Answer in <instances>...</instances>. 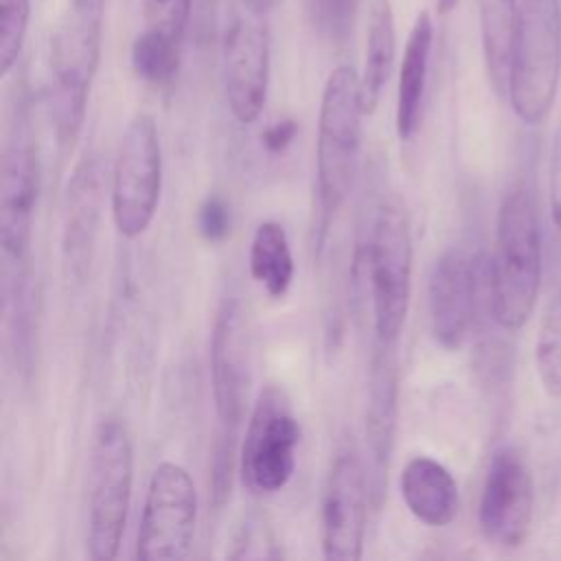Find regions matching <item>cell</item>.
Returning <instances> with one entry per match:
<instances>
[{
  "mask_svg": "<svg viewBox=\"0 0 561 561\" xmlns=\"http://www.w3.org/2000/svg\"><path fill=\"white\" fill-rule=\"evenodd\" d=\"M39 193V162L22 116L13 123L0 167V250L2 261H31L33 217Z\"/></svg>",
  "mask_w": 561,
  "mask_h": 561,
  "instance_id": "14",
  "label": "cell"
},
{
  "mask_svg": "<svg viewBox=\"0 0 561 561\" xmlns=\"http://www.w3.org/2000/svg\"><path fill=\"white\" fill-rule=\"evenodd\" d=\"M243 9L252 11V13H259V15H265L267 11H272L280 0H239Z\"/></svg>",
  "mask_w": 561,
  "mask_h": 561,
  "instance_id": "32",
  "label": "cell"
},
{
  "mask_svg": "<svg viewBox=\"0 0 561 561\" xmlns=\"http://www.w3.org/2000/svg\"><path fill=\"white\" fill-rule=\"evenodd\" d=\"M550 213L554 226L561 232V118L554 127L550 149Z\"/></svg>",
  "mask_w": 561,
  "mask_h": 561,
  "instance_id": "30",
  "label": "cell"
},
{
  "mask_svg": "<svg viewBox=\"0 0 561 561\" xmlns=\"http://www.w3.org/2000/svg\"><path fill=\"white\" fill-rule=\"evenodd\" d=\"M103 213V171L94 156H85L72 171L66 202H64V228H61V259L66 278L72 285H83L101 226Z\"/></svg>",
  "mask_w": 561,
  "mask_h": 561,
  "instance_id": "17",
  "label": "cell"
},
{
  "mask_svg": "<svg viewBox=\"0 0 561 561\" xmlns=\"http://www.w3.org/2000/svg\"><path fill=\"white\" fill-rule=\"evenodd\" d=\"M250 276L272 298H283L294 283V254L283 224L261 221L252 234L248 252Z\"/></svg>",
  "mask_w": 561,
  "mask_h": 561,
  "instance_id": "22",
  "label": "cell"
},
{
  "mask_svg": "<svg viewBox=\"0 0 561 561\" xmlns=\"http://www.w3.org/2000/svg\"><path fill=\"white\" fill-rule=\"evenodd\" d=\"M399 414V357L397 342L375 340L368 373V394L364 412V438H366V473L370 486L373 506L379 508L386 491L390 454L394 447Z\"/></svg>",
  "mask_w": 561,
  "mask_h": 561,
  "instance_id": "15",
  "label": "cell"
},
{
  "mask_svg": "<svg viewBox=\"0 0 561 561\" xmlns=\"http://www.w3.org/2000/svg\"><path fill=\"white\" fill-rule=\"evenodd\" d=\"M535 368L548 397L561 399V289H557L539 320Z\"/></svg>",
  "mask_w": 561,
  "mask_h": 561,
  "instance_id": "24",
  "label": "cell"
},
{
  "mask_svg": "<svg viewBox=\"0 0 561 561\" xmlns=\"http://www.w3.org/2000/svg\"><path fill=\"white\" fill-rule=\"evenodd\" d=\"M105 0H68L50 37L48 112L59 149H72L101 61Z\"/></svg>",
  "mask_w": 561,
  "mask_h": 561,
  "instance_id": "2",
  "label": "cell"
},
{
  "mask_svg": "<svg viewBox=\"0 0 561 561\" xmlns=\"http://www.w3.org/2000/svg\"><path fill=\"white\" fill-rule=\"evenodd\" d=\"M230 206L221 195H208L197 208V230L204 241L219 243L230 234Z\"/></svg>",
  "mask_w": 561,
  "mask_h": 561,
  "instance_id": "29",
  "label": "cell"
},
{
  "mask_svg": "<svg viewBox=\"0 0 561 561\" xmlns=\"http://www.w3.org/2000/svg\"><path fill=\"white\" fill-rule=\"evenodd\" d=\"M399 491L408 511L432 528H443L458 515V484L451 471L430 456H414L405 462L399 476Z\"/></svg>",
  "mask_w": 561,
  "mask_h": 561,
  "instance_id": "18",
  "label": "cell"
},
{
  "mask_svg": "<svg viewBox=\"0 0 561 561\" xmlns=\"http://www.w3.org/2000/svg\"><path fill=\"white\" fill-rule=\"evenodd\" d=\"M458 2L460 0H436V9H438L440 15H447V13H451L458 7Z\"/></svg>",
  "mask_w": 561,
  "mask_h": 561,
  "instance_id": "33",
  "label": "cell"
},
{
  "mask_svg": "<svg viewBox=\"0 0 561 561\" xmlns=\"http://www.w3.org/2000/svg\"><path fill=\"white\" fill-rule=\"evenodd\" d=\"M228 557L230 559H270V557H280V550L276 548L274 535L267 528V524H263V519L250 517L239 526Z\"/></svg>",
  "mask_w": 561,
  "mask_h": 561,
  "instance_id": "27",
  "label": "cell"
},
{
  "mask_svg": "<svg viewBox=\"0 0 561 561\" xmlns=\"http://www.w3.org/2000/svg\"><path fill=\"white\" fill-rule=\"evenodd\" d=\"M394 50H397V33H394L392 0H370L364 68L359 75L362 105L366 114H373L381 101L383 88L392 70Z\"/></svg>",
  "mask_w": 561,
  "mask_h": 561,
  "instance_id": "21",
  "label": "cell"
},
{
  "mask_svg": "<svg viewBox=\"0 0 561 561\" xmlns=\"http://www.w3.org/2000/svg\"><path fill=\"white\" fill-rule=\"evenodd\" d=\"M250 386L248 329L239 300L228 296L215 316L210 335V390L217 414L215 454L237 456V434Z\"/></svg>",
  "mask_w": 561,
  "mask_h": 561,
  "instance_id": "10",
  "label": "cell"
},
{
  "mask_svg": "<svg viewBox=\"0 0 561 561\" xmlns=\"http://www.w3.org/2000/svg\"><path fill=\"white\" fill-rule=\"evenodd\" d=\"M134 482V443L118 416L99 423L90 451L88 480V554L110 561L118 554Z\"/></svg>",
  "mask_w": 561,
  "mask_h": 561,
  "instance_id": "4",
  "label": "cell"
},
{
  "mask_svg": "<svg viewBox=\"0 0 561 561\" xmlns=\"http://www.w3.org/2000/svg\"><path fill=\"white\" fill-rule=\"evenodd\" d=\"M359 0H307V18L311 28L329 44H344L357 20Z\"/></svg>",
  "mask_w": 561,
  "mask_h": 561,
  "instance_id": "25",
  "label": "cell"
},
{
  "mask_svg": "<svg viewBox=\"0 0 561 561\" xmlns=\"http://www.w3.org/2000/svg\"><path fill=\"white\" fill-rule=\"evenodd\" d=\"M296 134H298V123L294 118H280L263 129L261 142L267 153L276 156V153H283L296 140Z\"/></svg>",
  "mask_w": 561,
  "mask_h": 561,
  "instance_id": "31",
  "label": "cell"
},
{
  "mask_svg": "<svg viewBox=\"0 0 561 561\" xmlns=\"http://www.w3.org/2000/svg\"><path fill=\"white\" fill-rule=\"evenodd\" d=\"M535 484L524 454L500 447L482 484L478 524L486 541L500 548H519L533 526Z\"/></svg>",
  "mask_w": 561,
  "mask_h": 561,
  "instance_id": "13",
  "label": "cell"
},
{
  "mask_svg": "<svg viewBox=\"0 0 561 561\" xmlns=\"http://www.w3.org/2000/svg\"><path fill=\"white\" fill-rule=\"evenodd\" d=\"M370 486L366 465L353 443H342L331 460L320 513L322 554L329 561H357L364 552Z\"/></svg>",
  "mask_w": 561,
  "mask_h": 561,
  "instance_id": "11",
  "label": "cell"
},
{
  "mask_svg": "<svg viewBox=\"0 0 561 561\" xmlns=\"http://www.w3.org/2000/svg\"><path fill=\"white\" fill-rule=\"evenodd\" d=\"M300 425L280 386L267 383L254 399L239 445V476L254 495L283 491L296 473Z\"/></svg>",
  "mask_w": 561,
  "mask_h": 561,
  "instance_id": "7",
  "label": "cell"
},
{
  "mask_svg": "<svg viewBox=\"0 0 561 561\" xmlns=\"http://www.w3.org/2000/svg\"><path fill=\"white\" fill-rule=\"evenodd\" d=\"M197 524V489L191 473L171 460L160 462L147 484L136 537L142 561L184 559Z\"/></svg>",
  "mask_w": 561,
  "mask_h": 561,
  "instance_id": "9",
  "label": "cell"
},
{
  "mask_svg": "<svg viewBox=\"0 0 561 561\" xmlns=\"http://www.w3.org/2000/svg\"><path fill=\"white\" fill-rule=\"evenodd\" d=\"M362 90L353 66H337L327 77L318 114L316 188L324 221L348 199L362 145Z\"/></svg>",
  "mask_w": 561,
  "mask_h": 561,
  "instance_id": "3",
  "label": "cell"
},
{
  "mask_svg": "<svg viewBox=\"0 0 561 561\" xmlns=\"http://www.w3.org/2000/svg\"><path fill=\"white\" fill-rule=\"evenodd\" d=\"M412 230L405 208L383 199L366 243V278L373 300L375 340L399 342L412 294Z\"/></svg>",
  "mask_w": 561,
  "mask_h": 561,
  "instance_id": "6",
  "label": "cell"
},
{
  "mask_svg": "<svg viewBox=\"0 0 561 561\" xmlns=\"http://www.w3.org/2000/svg\"><path fill=\"white\" fill-rule=\"evenodd\" d=\"M180 44L182 39L158 28L145 26L142 33L136 35L129 53L134 75L156 90L173 88L182 61Z\"/></svg>",
  "mask_w": 561,
  "mask_h": 561,
  "instance_id": "23",
  "label": "cell"
},
{
  "mask_svg": "<svg viewBox=\"0 0 561 561\" xmlns=\"http://www.w3.org/2000/svg\"><path fill=\"white\" fill-rule=\"evenodd\" d=\"M31 0H0V72L7 77L15 66L28 31Z\"/></svg>",
  "mask_w": 561,
  "mask_h": 561,
  "instance_id": "26",
  "label": "cell"
},
{
  "mask_svg": "<svg viewBox=\"0 0 561 561\" xmlns=\"http://www.w3.org/2000/svg\"><path fill=\"white\" fill-rule=\"evenodd\" d=\"M270 59L272 39L265 18L243 9L230 20L221 44L226 103L232 118L241 125L254 123L263 112L270 85Z\"/></svg>",
  "mask_w": 561,
  "mask_h": 561,
  "instance_id": "12",
  "label": "cell"
},
{
  "mask_svg": "<svg viewBox=\"0 0 561 561\" xmlns=\"http://www.w3.org/2000/svg\"><path fill=\"white\" fill-rule=\"evenodd\" d=\"M478 265L462 250H445L427 283V313L434 340L447 348L458 351L471 329L478 302Z\"/></svg>",
  "mask_w": 561,
  "mask_h": 561,
  "instance_id": "16",
  "label": "cell"
},
{
  "mask_svg": "<svg viewBox=\"0 0 561 561\" xmlns=\"http://www.w3.org/2000/svg\"><path fill=\"white\" fill-rule=\"evenodd\" d=\"M561 79V0H522L508 77V101L519 121L539 125Z\"/></svg>",
  "mask_w": 561,
  "mask_h": 561,
  "instance_id": "5",
  "label": "cell"
},
{
  "mask_svg": "<svg viewBox=\"0 0 561 561\" xmlns=\"http://www.w3.org/2000/svg\"><path fill=\"white\" fill-rule=\"evenodd\" d=\"M162 193V147L153 118L136 114L118 142L110 208L121 237L138 239L151 226Z\"/></svg>",
  "mask_w": 561,
  "mask_h": 561,
  "instance_id": "8",
  "label": "cell"
},
{
  "mask_svg": "<svg viewBox=\"0 0 561 561\" xmlns=\"http://www.w3.org/2000/svg\"><path fill=\"white\" fill-rule=\"evenodd\" d=\"M478 22L489 81L497 94L506 96L519 31V2L478 0Z\"/></svg>",
  "mask_w": 561,
  "mask_h": 561,
  "instance_id": "20",
  "label": "cell"
},
{
  "mask_svg": "<svg viewBox=\"0 0 561 561\" xmlns=\"http://www.w3.org/2000/svg\"><path fill=\"white\" fill-rule=\"evenodd\" d=\"M541 283V228L537 206L524 186L500 204L495 250L486 265V300L493 320L519 331L537 302Z\"/></svg>",
  "mask_w": 561,
  "mask_h": 561,
  "instance_id": "1",
  "label": "cell"
},
{
  "mask_svg": "<svg viewBox=\"0 0 561 561\" xmlns=\"http://www.w3.org/2000/svg\"><path fill=\"white\" fill-rule=\"evenodd\" d=\"M434 42V24L427 11H421L410 28L397 83L394 127L401 142H410L423 118V101L430 72V55Z\"/></svg>",
  "mask_w": 561,
  "mask_h": 561,
  "instance_id": "19",
  "label": "cell"
},
{
  "mask_svg": "<svg viewBox=\"0 0 561 561\" xmlns=\"http://www.w3.org/2000/svg\"><path fill=\"white\" fill-rule=\"evenodd\" d=\"M191 7L193 0H142L145 26L182 39L191 18Z\"/></svg>",
  "mask_w": 561,
  "mask_h": 561,
  "instance_id": "28",
  "label": "cell"
}]
</instances>
